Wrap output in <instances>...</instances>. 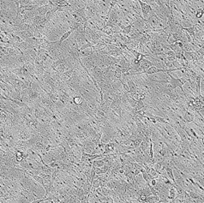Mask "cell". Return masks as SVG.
Listing matches in <instances>:
<instances>
[{"instance_id": "6da1fadb", "label": "cell", "mask_w": 204, "mask_h": 203, "mask_svg": "<svg viewBox=\"0 0 204 203\" xmlns=\"http://www.w3.org/2000/svg\"><path fill=\"white\" fill-rule=\"evenodd\" d=\"M167 74H168V75H169V80H170V84H171V87H172V89H176V88H178V87H179L180 88V90L182 91V93L184 94V97H185V99H188V94H187V93L183 90V86L185 84L183 81V80L181 79V78H175V77H173V75H171L170 74H169V72H167Z\"/></svg>"}, {"instance_id": "7a4b0ae2", "label": "cell", "mask_w": 204, "mask_h": 203, "mask_svg": "<svg viewBox=\"0 0 204 203\" xmlns=\"http://www.w3.org/2000/svg\"><path fill=\"white\" fill-rule=\"evenodd\" d=\"M136 1H137L139 3L140 6H141V11H142V15H143V18L148 19L149 14L154 11V9L152 8V6L150 5L146 4L145 2L142 1V0H136Z\"/></svg>"}, {"instance_id": "3957f363", "label": "cell", "mask_w": 204, "mask_h": 203, "mask_svg": "<svg viewBox=\"0 0 204 203\" xmlns=\"http://www.w3.org/2000/svg\"><path fill=\"white\" fill-rule=\"evenodd\" d=\"M117 145L118 144L113 142H109L108 143H106L105 144V147H104V151H103V153H102L107 155V154H109L111 153L115 152Z\"/></svg>"}, {"instance_id": "277c9868", "label": "cell", "mask_w": 204, "mask_h": 203, "mask_svg": "<svg viewBox=\"0 0 204 203\" xmlns=\"http://www.w3.org/2000/svg\"><path fill=\"white\" fill-rule=\"evenodd\" d=\"M125 81H126V82H127V84H128V87H129V89H130V93H131V92H136V91L138 90V87H137V86L136 85V83L134 82L133 80L130 79L129 77H126V78H125Z\"/></svg>"}, {"instance_id": "5b68a950", "label": "cell", "mask_w": 204, "mask_h": 203, "mask_svg": "<svg viewBox=\"0 0 204 203\" xmlns=\"http://www.w3.org/2000/svg\"><path fill=\"white\" fill-rule=\"evenodd\" d=\"M173 185H174V184H173ZM173 185H172V186L170 187L169 192H168V199H169V200H174V199L176 198L177 194H178L177 189L175 188V187H174Z\"/></svg>"}, {"instance_id": "8992f818", "label": "cell", "mask_w": 204, "mask_h": 203, "mask_svg": "<svg viewBox=\"0 0 204 203\" xmlns=\"http://www.w3.org/2000/svg\"><path fill=\"white\" fill-rule=\"evenodd\" d=\"M160 196L159 195H149L148 197H146V200H145V202L146 203H157V202H160Z\"/></svg>"}, {"instance_id": "52a82bcc", "label": "cell", "mask_w": 204, "mask_h": 203, "mask_svg": "<svg viewBox=\"0 0 204 203\" xmlns=\"http://www.w3.org/2000/svg\"><path fill=\"white\" fill-rule=\"evenodd\" d=\"M84 100H85V99H84L80 94H76V95H74V96L72 97V102H73V104L76 105V106L81 105Z\"/></svg>"}, {"instance_id": "ba28073f", "label": "cell", "mask_w": 204, "mask_h": 203, "mask_svg": "<svg viewBox=\"0 0 204 203\" xmlns=\"http://www.w3.org/2000/svg\"><path fill=\"white\" fill-rule=\"evenodd\" d=\"M183 31H186V32L192 37V42H193L194 37H195V32L197 31L195 26H193V27H190V28H184V27H183Z\"/></svg>"}, {"instance_id": "9c48e42d", "label": "cell", "mask_w": 204, "mask_h": 203, "mask_svg": "<svg viewBox=\"0 0 204 203\" xmlns=\"http://www.w3.org/2000/svg\"><path fill=\"white\" fill-rule=\"evenodd\" d=\"M72 33H74V30H73V29H70V30H69L68 32L64 33V34L61 36V38H60V39H59V40L57 41V42H58V44L61 46V45H62V43H63V42H64L65 40H67V39L70 37V35Z\"/></svg>"}, {"instance_id": "30bf717a", "label": "cell", "mask_w": 204, "mask_h": 203, "mask_svg": "<svg viewBox=\"0 0 204 203\" xmlns=\"http://www.w3.org/2000/svg\"><path fill=\"white\" fill-rule=\"evenodd\" d=\"M106 164H105V161L103 159V158H101L100 159H94L92 161V165L94 166V167H102V166H104Z\"/></svg>"}, {"instance_id": "8fae6325", "label": "cell", "mask_w": 204, "mask_h": 203, "mask_svg": "<svg viewBox=\"0 0 204 203\" xmlns=\"http://www.w3.org/2000/svg\"><path fill=\"white\" fill-rule=\"evenodd\" d=\"M132 28H133V23H130L125 27H124L122 29H121V33L123 34H130L131 30H132Z\"/></svg>"}, {"instance_id": "7c38bea8", "label": "cell", "mask_w": 204, "mask_h": 203, "mask_svg": "<svg viewBox=\"0 0 204 203\" xmlns=\"http://www.w3.org/2000/svg\"><path fill=\"white\" fill-rule=\"evenodd\" d=\"M145 106H146V105H145V103L143 102V99H138V100H137V105H136L135 110L137 111V110H140V109L144 108Z\"/></svg>"}]
</instances>
